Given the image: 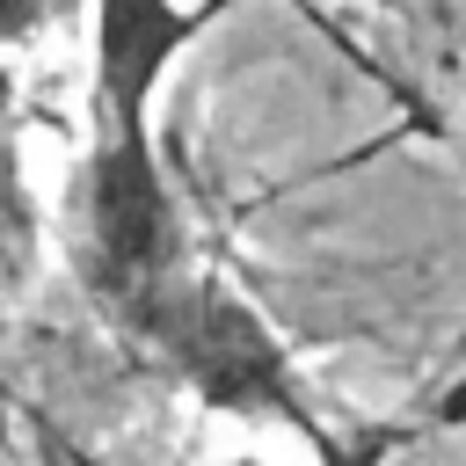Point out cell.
Here are the masks:
<instances>
[{
    "label": "cell",
    "mask_w": 466,
    "mask_h": 466,
    "mask_svg": "<svg viewBox=\"0 0 466 466\" xmlns=\"http://www.w3.org/2000/svg\"><path fill=\"white\" fill-rule=\"evenodd\" d=\"M204 15L211 7L182 0H95V124L73 197V262L95 306L131 335H153L160 306L182 284V211L153 153V95Z\"/></svg>",
    "instance_id": "obj_1"
},
{
    "label": "cell",
    "mask_w": 466,
    "mask_h": 466,
    "mask_svg": "<svg viewBox=\"0 0 466 466\" xmlns=\"http://www.w3.org/2000/svg\"><path fill=\"white\" fill-rule=\"evenodd\" d=\"M146 342H160L167 371L204 408L240 415V422H269V415L277 422H306L291 357L277 350V335L262 328V313L240 291H226L211 277H182Z\"/></svg>",
    "instance_id": "obj_2"
},
{
    "label": "cell",
    "mask_w": 466,
    "mask_h": 466,
    "mask_svg": "<svg viewBox=\"0 0 466 466\" xmlns=\"http://www.w3.org/2000/svg\"><path fill=\"white\" fill-rule=\"evenodd\" d=\"M36 248V204L22 175V138H15V73L0 66V269H22Z\"/></svg>",
    "instance_id": "obj_3"
},
{
    "label": "cell",
    "mask_w": 466,
    "mask_h": 466,
    "mask_svg": "<svg viewBox=\"0 0 466 466\" xmlns=\"http://www.w3.org/2000/svg\"><path fill=\"white\" fill-rule=\"evenodd\" d=\"M51 15H66V0H0V51L7 44H29Z\"/></svg>",
    "instance_id": "obj_4"
},
{
    "label": "cell",
    "mask_w": 466,
    "mask_h": 466,
    "mask_svg": "<svg viewBox=\"0 0 466 466\" xmlns=\"http://www.w3.org/2000/svg\"><path fill=\"white\" fill-rule=\"evenodd\" d=\"M218 466H262V459H218Z\"/></svg>",
    "instance_id": "obj_5"
}]
</instances>
